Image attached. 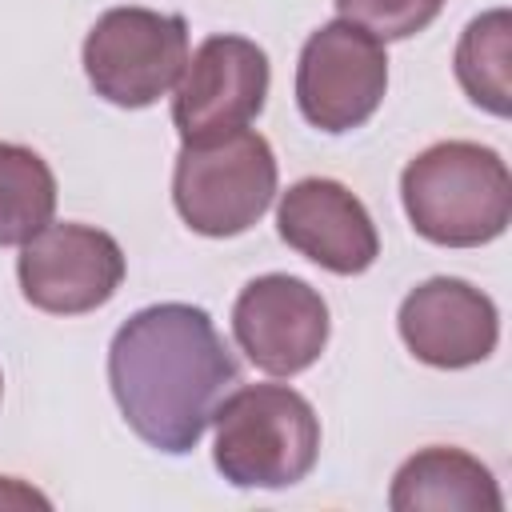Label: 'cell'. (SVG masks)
Segmentation results:
<instances>
[{"label":"cell","mask_w":512,"mask_h":512,"mask_svg":"<svg viewBox=\"0 0 512 512\" xmlns=\"http://www.w3.org/2000/svg\"><path fill=\"white\" fill-rule=\"evenodd\" d=\"M236 376L232 348L196 304H148L108 344V384L120 416L148 448L168 456L200 444Z\"/></svg>","instance_id":"1"},{"label":"cell","mask_w":512,"mask_h":512,"mask_svg":"<svg viewBox=\"0 0 512 512\" xmlns=\"http://www.w3.org/2000/svg\"><path fill=\"white\" fill-rule=\"evenodd\" d=\"M400 200L416 236L440 248H480L512 220V176L496 148L440 140L404 164Z\"/></svg>","instance_id":"2"},{"label":"cell","mask_w":512,"mask_h":512,"mask_svg":"<svg viewBox=\"0 0 512 512\" xmlns=\"http://www.w3.org/2000/svg\"><path fill=\"white\" fill-rule=\"evenodd\" d=\"M212 464L232 488H292L320 456V416L288 384H248L212 412Z\"/></svg>","instance_id":"3"},{"label":"cell","mask_w":512,"mask_h":512,"mask_svg":"<svg viewBox=\"0 0 512 512\" xmlns=\"http://www.w3.org/2000/svg\"><path fill=\"white\" fill-rule=\"evenodd\" d=\"M276 196V156L272 144L236 128L200 144H184L172 168V204L180 220L200 236H240L248 232Z\"/></svg>","instance_id":"4"},{"label":"cell","mask_w":512,"mask_h":512,"mask_svg":"<svg viewBox=\"0 0 512 512\" xmlns=\"http://www.w3.org/2000/svg\"><path fill=\"white\" fill-rule=\"evenodd\" d=\"M188 64V24L176 12L108 8L84 36V72L116 108H148L168 96Z\"/></svg>","instance_id":"5"},{"label":"cell","mask_w":512,"mask_h":512,"mask_svg":"<svg viewBox=\"0 0 512 512\" xmlns=\"http://www.w3.org/2000/svg\"><path fill=\"white\" fill-rule=\"evenodd\" d=\"M388 92L384 40L352 20L320 24L296 60L300 116L320 132H352L368 124Z\"/></svg>","instance_id":"6"},{"label":"cell","mask_w":512,"mask_h":512,"mask_svg":"<svg viewBox=\"0 0 512 512\" xmlns=\"http://www.w3.org/2000/svg\"><path fill=\"white\" fill-rule=\"evenodd\" d=\"M268 52L248 36H208L172 88V124L184 144H200L244 128L264 112Z\"/></svg>","instance_id":"7"},{"label":"cell","mask_w":512,"mask_h":512,"mask_svg":"<svg viewBox=\"0 0 512 512\" xmlns=\"http://www.w3.org/2000/svg\"><path fill=\"white\" fill-rule=\"evenodd\" d=\"M324 296L288 272H264L248 280L232 304V336L240 352L268 376H300L328 344Z\"/></svg>","instance_id":"8"},{"label":"cell","mask_w":512,"mask_h":512,"mask_svg":"<svg viewBox=\"0 0 512 512\" xmlns=\"http://www.w3.org/2000/svg\"><path fill=\"white\" fill-rule=\"evenodd\" d=\"M16 276L32 308L80 316L116 296L124 280V252L104 228L48 224L28 244H20Z\"/></svg>","instance_id":"9"},{"label":"cell","mask_w":512,"mask_h":512,"mask_svg":"<svg viewBox=\"0 0 512 512\" xmlns=\"http://www.w3.org/2000/svg\"><path fill=\"white\" fill-rule=\"evenodd\" d=\"M400 340L428 368H472L496 352L500 312L488 292L460 276H432L416 284L396 312Z\"/></svg>","instance_id":"10"},{"label":"cell","mask_w":512,"mask_h":512,"mask_svg":"<svg viewBox=\"0 0 512 512\" xmlns=\"http://www.w3.org/2000/svg\"><path fill=\"white\" fill-rule=\"evenodd\" d=\"M276 232L304 260L336 276H360L380 256V236L368 208L332 176L296 180L276 204Z\"/></svg>","instance_id":"11"},{"label":"cell","mask_w":512,"mask_h":512,"mask_svg":"<svg viewBox=\"0 0 512 512\" xmlns=\"http://www.w3.org/2000/svg\"><path fill=\"white\" fill-rule=\"evenodd\" d=\"M388 504L396 512H500L504 496L472 452L432 444L396 468Z\"/></svg>","instance_id":"12"},{"label":"cell","mask_w":512,"mask_h":512,"mask_svg":"<svg viewBox=\"0 0 512 512\" xmlns=\"http://www.w3.org/2000/svg\"><path fill=\"white\" fill-rule=\"evenodd\" d=\"M452 68H456L464 96L476 108L492 116L512 112V16L508 8H488L476 20H468V28L456 40Z\"/></svg>","instance_id":"13"},{"label":"cell","mask_w":512,"mask_h":512,"mask_svg":"<svg viewBox=\"0 0 512 512\" xmlns=\"http://www.w3.org/2000/svg\"><path fill=\"white\" fill-rule=\"evenodd\" d=\"M56 212V176L48 160L24 144L0 140V248L28 244Z\"/></svg>","instance_id":"14"},{"label":"cell","mask_w":512,"mask_h":512,"mask_svg":"<svg viewBox=\"0 0 512 512\" xmlns=\"http://www.w3.org/2000/svg\"><path fill=\"white\" fill-rule=\"evenodd\" d=\"M444 0H336L340 20L360 24L376 40H408L440 16Z\"/></svg>","instance_id":"15"},{"label":"cell","mask_w":512,"mask_h":512,"mask_svg":"<svg viewBox=\"0 0 512 512\" xmlns=\"http://www.w3.org/2000/svg\"><path fill=\"white\" fill-rule=\"evenodd\" d=\"M0 392H4V376H0Z\"/></svg>","instance_id":"16"}]
</instances>
